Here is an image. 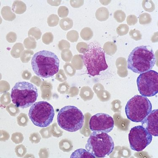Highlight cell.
I'll use <instances>...</instances> for the list:
<instances>
[{
    "instance_id": "1",
    "label": "cell",
    "mask_w": 158,
    "mask_h": 158,
    "mask_svg": "<svg viewBox=\"0 0 158 158\" xmlns=\"http://www.w3.org/2000/svg\"><path fill=\"white\" fill-rule=\"evenodd\" d=\"M156 62L152 47L141 46L135 47L127 60V68L135 73L141 74L151 70Z\"/></svg>"
},
{
    "instance_id": "2",
    "label": "cell",
    "mask_w": 158,
    "mask_h": 158,
    "mask_svg": "<svg viewBox=\"0 0 158 158\" xmlns=\"http://www.w3.org/2000/svg\"><path fill=\"white\" fill-rule=\"evenodd\" d=\"M32 69L38 77L50 78L59 70L60 60L56 54L47 50L35 54L31 60Z\"/></svg>"
},
{
    "instance_id": "3",
    "label": "cell",
    "mask_w": 158,
    "mask_h": 158,
    "mask_svg": "<svg viewBox=\"0 0 158 158\" xmlns=\"http://www.w3.org/2000/svg\"><path fill=\"white\" fill-rule=\"evenodd\" d=\"M87 51L83 55V61L89 74L95 77L108 68L103 49L97 42L89 45Z\"/></svg>"
},
{
    "instance_id": "4",
    "label": "cell",
    "mask_w": 158,
    "mask_h": 158,
    "mask_svg": "<svg viewBox=\"0 0 158 158\" xmlns=\"http://www.w3.org/2000/svg\"><path fill=\"white\" fill-rule=\"evenodd\" d=\"M38 97L36 86L27 82H18L11 89V98L13 103L17 108L25 109L31 106Z\"/></svg>"
},
{
    "instance_id": "5",
    "label": "cell",
    "mask_w": 158,
    "mask_h": 158,
    "mask_svg": "<svg viewBox=\"0 0 158 158\" xmlns=\"http://www.w3.org/2000/svg\"><path fill=\"white\" fill-rule=\"evenodd\" d=\"M85 148L98 158H104L112 153L114 149V140L105 132L93 131L88 139Z\"/></svg>"
},
{
    "instance_id": "6",
    "label": "cell",
    "mask_w": 158,
    "mask_h": 158,
    "mask_svg": "<svg viewBox=\"0 0 158 158\" xmlns=\"http://www.w3.org/2000/svg\"><path fill=\"white\" fill-rule=\"evenodd\" d=\"M85 117L80 110L74 106H66L60 110L57 116V123L61 128L69 132L81 130Z\"/></svg>"
},
{
    "instance_id": "7",
    "label": "cell",
    "mask_w": 158,
    "mask_h": 158,
    "mask_svg": "<svg viewBox=\"0 0 158 158\" xmlns=\"http://www.w3.org/2000/svg\"><path fill=\"white\" fill-rule=\"evenodd\" d=\"M152 104L148 99L142 95H135L128 101L125 113L131 122H141L152 112Z\"/></svg>"
},
{
    "instance_id": "8",
    "label": "cell",
    "mask_w": 158,
    "mask_h": 158,
    "mask_svg": "<svg viewBox=\"0 0 158 158\" xmlns=\"http://www.w3.org/2000/svg\"><path fill=\"white\" fill-rule=\"evenodd\" d=\"M55 113L53 107L46 101L33 104L29 111L28 116L32 123L37 127H49L53 120Z\"/></svg>"
},
{
    "instance_id": "9",
    "label": "cell",
    "mask_w": 158,
    "mask_h": 158,
    "mask_svg": "<svg viewBox=\"0 0 158 158\" xmlns=\"http://www.w3.org/2000/svg\"><path fill=\"white\" fill-rule=\"evenodd\" d=\"M139 93L146 97H151L158 93V73L150 70L141 73L137 79Z\"/></svg>"
},
{
    "instance_id": "10",
    "label": "cell",
    "mask_w": 158,
    "mask_h": 158,
    "mask_svg": "<svg viewBox=\"0 0 158 158\" xmlns=\"http://www.w3.org/2000/svg\"><path fill=\"white\" fill-rule=\"evenodd\" d=\"M153 137L142 126L132 128L129 134L130 148L136 152L143 150L152 142Z\"/></svg>"
},
{
    "instance_id": "11",
    "label": "cell",
    "mask_w": 158,
    "mask_h": 158,
    "mask_svg": "<svg viewBox=\"0 0 158 158\" xmlns=\"http://www.w3.org/2000/svg\"><path fill=\"white\" fill-rule=\"evenodd\" d=\"M89 125L92 131L108 133L113 130L114 122L113 118L108 114L98 113L92 116Z\"/></svg>"
},
{
    "instance_id": "12",
    "label": "cell",
    "mask_w": 158,
    "mask_h": 158,
    "mask_svg": "<svg viewBox=\"0 0 158 158\" xmlns=\"http://www.w3.org/2000/svg\"><path fill=\"white\" fill-rule=\"evenodd\" d=\"M141 122V126L149 133L154 136H158V109L152 110Z\"/></svg>"
},
{
    "instance_id": "13",
    "label": "cell",
    "mask_w": 158,
    "mask_h": 158,
    "mask_svg": "<svg viewBox=\"0 0 158 158\" xmlns=\"http://www.w3.org/2000/svg\"><path fill=\"white\" fill-rule=\"evenodd\" d=\"M71 158H95L96 157L88 151L80 148L71 154Z\"/></svg>"
},
{
    "instance_id": "14",
    "label": "cell",
    "mask_w": 158,
    "mask_h": 158,
    "mask_svg": "<svg viewBox=\"0 0 158 158\" xmlns=\"http://www.w3.org/2000/svg\"><path fill=\"white\" fill-rule=\"evenodd\" d=\"M27 9L26 4L21 1H15L12 4V10L17 14H22L25 12Z\"/></svg>"
},
{
    "instance_id": "15",
    "label": "cell",
    "mask_w": 158,
    "mask_h": 158,
    "mask_svg": "<svg viewBox=\"0 0 158 158\" xmlns=\"http://www.w3.org/2000/svg\"><path fill=\"white\" fill-rule=\"evenodd\" d=\"M1 14L3 19L6 21H12L16 18V15L12 12L10 6L3 7L1 11Z\"/></svg>"
},
{
    "instance_id": "16",
    "label": "cell",
    "mask_w": 158,
    "mask_h": 158,
    "mask_svg": "<svg viewBox=\"0 0 158 158\" xmlns=\"http://www.w3.org/2000/svg\"><path fill=\"white\" fill-rule=\"evenodd\" d=\"M95 16L98 20L104 21L108 19L109 17V12L107 8L102 7L97 10Z\"/></svg>"
},
{
    "instance_id": "17",
    "label": "cell",
    "mask_w": 158,
    "mask_h": 158,
    "mask_svg": "<svg viewBox=\"0 0 158 158\" xmlns=\"http://www.w3.org/2000/svg\"><path fill=\"white\" fill-rule=\"evenodd\" d=\"M28 38L32 41H37L41 38V30L36 27H33L29 31Z\"/></svg>"
},
{
    "instance_id": "18",
    "label": "cell",
    "mask_w": 158,
    "mask_h": 158,
    "mask_svg": "<svg viewBox=\"0 0 158 158\" xmlns=\"http://www.w3.org/2000/svg\"><path fill=\"white\" fill-rule=\"evenodd\" d=\"M24 50L23 45L20 43L15 44L11 52V55L15 58H18Z\"/></svg>"
},
{
    "instance_id": "19",
    "label": "cell",
    "mask_w": 158,
    "mask_h": 158,
    "mask_svg": "<svg viewBox=\"0 0 158 158\" xmlns=\"http://www.w3.org/2000/svg\"><path fill=\"white\" fill-rule=\"evenodd\" d=\"M103 50L107 55L112 56L116 52L117 46L112 42H107L105 44Z\"/></svg>"
},
{
    "instance_id": "20",
    "label": "cell",
    "mask_w": 158,
    "mask_h": 158,
    "mask_svg": "<svg viewBox=\"0 0 158 158\" xmlns=\"http://www.w3.org/2000/svg\"><path fill=\"white\" fill-rule=\"evenodd\" d=\"M59 25L62 29L64 31H68L72 28L73 26V21L71 18L66 17L60 20Z\"/></svg>"
},
{
    "instance_id": "21",
    "label": "cell",
    "mask_w": 158,
    "mask_h": 158,
    "mask_svg": "<svg viewBox=\"0 0 158 158\" xmlns=\"http://www.w3.org/2000/svg\"><path fill=\"white\" fill-rule=\"evenodd\" d=\"M80 35L83 40L88 41L92 39L93 36V31L89 27H85L81 30Z\"/></svg>"
},
{
    "instance_id": "22",
    "label": "cell",
    "mask_w": 158,
    "mask_h": 158,
    "mask_svg": "<svg viewBox=\"0 0 158 158\" xmlns=\"http://www.w3.org/2000/svg\"><path fill=\"white\" fill-rule=\"evenodd\" d=\"M59 20V17L57 15L52 14L48 17L47 22L49 27H55L58 25Z\"/></svg>"
},
{
    "instance_id": "23",
    "label": "cell",
    "mask_w": 158,
    "mask_h": 158,
    "mask_svg": "<svg viewBox=\"0 0 158 158\" xmlns=\"http://www.w3.org/2000/svg\"><path fill=\"white\" fill-rule=\"evenodd\" d=\"M152 21L151 15L147 13H144L139 16V23L141 25L150 23Z\"/></svg>"
},
{
    "instance_id": "24",
    "label": "cell",
    "mask_w": 158,
    "mask_h": 158,
    "mask_svg": "<svg viewBox=\"0 0 158 158\" xmlns=\"http://www.w3.org/2000/svg\"><path fill=\"white\" fill-rule=\"evenodd\" d=\"M142 6L145 11L152 12L155 10L154 3L152 1H143Z\"/></svg>"
},
{
    "instance_id": "25",
    "label": "cell",
    "mask_w": 158,
    "mask_h": 158,
    "mask_svg": "<svg viewBox=\"0 0 158 158\" xmlns=\"http://www.w3.org/2000/svg\"><path fill=\"white\" fill-rule=\"evenodd\" d=\"M67 39L71 42H75L78 41L79 38L78 32L75 30L70 31L67 34Z\"/></svg>"
},
{
    "instance_id": "26",
    "label": "cell",
    "mask_w": 158,
    "mask_h": 158,
    "mask_svg": "<svg viewBox=\"0 0 158 158\" xmlns=\"http://www.w3.org/2000/svg\"><path fill=\"white\" fill-rule=\"evenodd\" d=\"M116 32L119 36H123L129 32V27L126 24H121L116 28Z\"/></svg>"
},
{
    "instance_id": "27",
    "label": "cell",
    "mask_w": 158,
    "mask_h": 158,
    "mask_svg": "<svg viewBox=\"0 0 158 158\" xmlns=\"http://www.w3.org/2000/svg\"><path fill=\"white\" fill-rule=\"evenodd\" d=\"M114 18L118 23H122L126 19V14L124 11L122 10H117L114 13Z\"/></svg>"
},
{
    "instance_id": "28",
    "label": "cell",
    "mask_w": 158,
    "mask_h": 158,
    "mask_svg": "<svg viewBox=\"0 0 158 158\" xmlns=\"http://www.w3.org/2000/svg\"><path fill=\"white\" fill-rule=\"evenodd\" d=\"M54 36L51 32H47L43 35V42L45 44L49 45L53 41Z\"/></svg>"
},
{
    "instance_id": "29",
    "label": "cell",
    "mask_w": 158,
    "mask_h": 158,
    "mask_svg": "<svg viewBox=\"0 0 158 158\" xmlns=\"http://www.w3.org/2000/svg\"><path fill=\"white\" fill-rule=\"evenodd\" d=\"M61 55V57L65 61H70L73 56L72 53L69 49L62 50Z\"/></svg>"
},
{
    "instance_id": "30",
    "label": "cell",
    "mask_w": 158,
    "mask_h": 158,
    "mask_svg": "<svg viewBox=\"0 0 158 158\" xmlns=\"http://www.w3.org/2000/svg\"><path fill=\"white\" fill-rule=\"evenodd\" d=\"M130 36L135 41H139L142 39V35L140 32L136 29L131 30L129 32Z\"/></svg>"
},
{
    "instance_id": "31",
    "label": "cell",
    "mask_w": 158,
    "mask_h": 158,
    "mask_svg": "<svg viewBox=\"0 0 158 158\" xmlns=\"http://www.w3.org/2000/svg\"><path fill=\"white\" fill-rule=\"evenodd\" d=\"M89 46L85 42H79L77 45V50L81 53L85 54L88 49Z\"/></svg>"
},
{
    "instance_id": "32",
    "label": "cell",
    "mask_w": 158,
    "mask_h": 158,
    "mask_svg": "<svg viewBox=\"0 0 158 158\" xmlns=\"http://www.w3.org/2000/svg\"><path fill=\"white\" fill-rule=\"evenodd\" d=\"M33 54H34V52L31 50L27 49V50L24 51L21 55V60L23 61V60H27V61H29Z\"/></svg>"
},
{
    "instance_id": "33",
    "label": "cell",
    "mask_w": 158,
    "mask_h": 158,
    "mask_svg": "<svg viewBox=\"0 0 158 158\" xmlns=\"http://www.w3.org/2000/svg\"><path fill=\"white\" fill-rule=\"evenodd\" d=\"M24 44L25 48L27 49H35L36 47V41H31L29 38H26L24 40Z\"/></svg>"
},
{
    "instance_id": "34",
    "label": "cell",
    "mask_w": 158,
    "mask_h": 158,
    "mask_svg": "<svg viewBox=\"0 0 158 158\" xmlns=\"http://www.w3.org/2000/svg\"><path fill=\"white\" fill-rule=\"evenodd\" d=\"M69 14V10L67 7L60 6L58 10V14L61 18H66Z\"/></svg>"
},
{
    "instance_id": "35",
    "label": "cell",
    "mask_w": 158,
    "mask_h": 158,
    "mask_svg": "<svg viewBox=\"0 0 158 158\" xmlns=\"http://www.w3.org/2000/svg\"><path fill=\"white\" fill-rule=\"evenodd\" d=\"M138 18L135 15H130L127 18V23L130 26L134 25L138 23Z\"/></svg>"
},
{
    "instance_id": "36",
    "label": "cell",
    "mask_w": 158,
    "mask_h": 158,
    "mask_svg": "<svg viewBox=\"0 0 158 158\" xmlns=\"http://www.w3.org/2000/svg\"><path fill=\"white\" fill-rule=\"evenodd\" d=\"M58 48L60 50L62 51L64 49H69L70 48V44L65 40H61L59 42Z\"/></svg>"
},
{
    "instance_id": "37",
    "label": "cell",
    "mask_w": 158,
    "mask_h": 158,
    "mask_svg": "<svg viewBox=\"0 0 158 158\" xmlns=\"http://www.w3.org/2000/svg\"><path fill=\"white\" fill-rule=\"evenodd\" d=\"M17 34L13 32H10L7 34L6 39L9 43H14L17 40Z\"/></svg>"
},
{
    "instance_id": "38",
    "label": "cell",
    "mask_w": 158,
    "mask_h": 158,
    "mask_svg": "<svg viewBox=\"0 0 158 158\" xmlns=\"http://www.w3.org/2000/svg\"><path fill=\"white\" fill-rule=\"evenodd\" d=\"M84 1H71L70 3H71V6L75 8L76 4L78 5V7L81 6L84 4Z\"/></svg>"
}]
</instances>
